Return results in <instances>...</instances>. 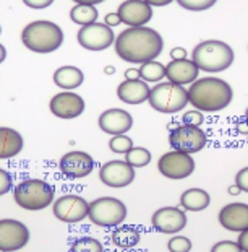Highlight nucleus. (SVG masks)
Listing matches in <instances>:
<instances>
[{"mask_svg": "<svg viewBox=\"0 0 248 252\" xmlns=\"http://www.w3.org/2000/svg\"><path fill=\"white\" fill-rule=\"evenodd\" d=\"M235 184L240 187L242 192H247L248 194V168L240 169L235 176Z\"/></svg>", "mask_w": 248, "mask_h": 252, "instance_id": "36", "label": "nucleus"}, {"mask_svg": "<svg viewBox=\"0 0 248 252\" xmlns=\"http://www.w3.org/2000/svg\"><path fill=\"white\" fill-rule=\"evenodd\" d=\"M21 42L26 49L37 52V54H49V52L60 49L63 44V31L57 23L37 20L23 28Z\"/></svg>", "mask_w": 248, "mask_h": 252, "instance_id": "3", "label": "nucleus"}, {"mask_svg": "<svg viewBox=\"0 0 248 252\" xmlns=\"http://www.w3.org/2000/svg\"><path fill=\"white\" fill-rule=\"evenodd\" d=\"M245 119L248 121V108H247V111H245Z\"/></svg>", "mask_w": 248, "mask_h": 252, "instance_id": "49", "label": "nucleus"}, {"mask_svg": "<svg viewBox=\"0 0 248 252\" xmlns=\"http://www.w3.org/2000/svg\"><path fill=\"white\" fill-rule=\"evenodd\" d=\"M88 218L102 228H115L127 218V207L115 197H99L89 203Z\"/></svg>", "mask_w": 248, "mask_h": 252, "instance_id": "7", "label": "nucleus"}, {"mask_svg": "<svg viewBox=\"0 0 248 252\" xmlns=\"http://www.w3.org/2000/svg\"><path fill=\"white\" fill-rule=\"evenodd\" d=\"M83 82H84V75L78 67L63 65L54 72V83L65 91H72L75 88L82 87Z\"/></svg>", "mask_w": 248, "mask_h": 252, "instance_id": "23", "label": "nucleus"}, {"mask_svg": "<svg viewBox=\"0 0 248 252\" xmlns=\"http://www.w3.org/2000/svg\"><path fill=\"white\" fill-rule=\"evenodd\" d=\"M51 112L60 119H75L84 112V99L73 91H62L52 96L49 103Z\"/></svg>", "mask_w": 248, "mask_h": 252, "instance_id": "16", "label": "nucleus"}, {"mask_svg": "<svg viewBox=\"0 0 248 252\" xmlns=\"http://www.w3.org/2000/svg\"><path fill=\"white\" fill-rule=\"evenodd\" d=\"M148 101L151 108L163 114H177L185 109L187 104H190L188 90L170 82L158 83L154 88H151Z\"/></svg>", "mask_w": 248, "mask_h": 252, "instance_id": "6", "label": "nucleus"}, {"mask_svg": "<svg viewBox=\"0 0 248 252\" xmlns=\"http://www.w3.org/2000/svg\"><path fill=\"white\" fill-rule=\"evenodd\" d=\"M99 179L102 184L114 189H122L135 181V168L122 159H112L101 166Z\"/></svg>", "mask_w": 248, "mask_h": 252, "instance_id": "13", "label": "nucleus"}, {"mask_svg": "<svg viewBox=\"0 0 248 252\" xmlns=\"http://www.w3.org/2000/svg\"><path fill=\"white\" fill-rule=\"evenodd\" d=\"M148 5H151V7H165V5L172 3L174 0H144Z\"/></svg>", "mask_w": 248, "mask_h": 252, "instance_id": "41", "label": "nucleus"}, {"mask_svg": "<svg viewBox=\"0 0 248 252\" xmlns=\"http://www.w3.org/2000/svg\"><path fill=\"white\" fill-rule=\"evenodd\" d=\"M70 252H104L101 241L96 238H89V236H83V238L75 239L72 246H70Z\"/></svg>", "mask_w": 248, "mask_h": 252, "instance_id": "29", "label": "nucleus"}, {"mask_svg": "<svg viewBox=\"0 0 248 252\" xmlns=\"http://www.w3.org/2000/svg\"><path fill=\"white\" fill-rule=\"evenodd\" d=\"M159 173L167 179L180 181L187 179L188 176L193 174L195 171V159L192 158L190 153L183 152H169L164 153L158 161Z\"/></svg>", "mask_w": 248, "mask_h": 252, "instance_id": "9", "label": "nucleus"}, {"mask_svg": "<svg viewBox=\"0 0 248 252\" xmlns=\"http://www.w3.org/2000/svg\"><path fill=\"white\" fill-rule=\"evenodd\" d=\"M234 99L230 85L218 77L198 78L188 88V101L201 112H218L225 109Z\"/></svg>", "mask_w": 248, "mask_h": 252, "instance_id": "2", "label": "nucleus"}, {"mask_svg": "<svg viewBox=\"0 0 248 252\" xmlns=\"http://www.w3.org/2000/svg\"><path fill=\"white\" fill-rule=\"evenodd\" d=\"M211 252H244L239 243L235 241H220V243L214 244Z\"/></svg>", "mask_w": 248, "mask_h": 252, "instance_id": "34", "label": "nucleus"}, {"mask_svg": "<svg viewBox=\"0 0 248 252\" xmlns=\"http://www.w3.org/2000/svg\"><path fill=\"white\" fill-rule=\"evenodd\" d=\"M54 187L42 179H25L15 186L13 198L21 208L29 212L44 210L54 202Z\"/></svg>", "mask_w": 248, "mask_h": 252, "instance_id": "5", "label": "nucleus"}, {"mask_svg": "<svg viewBox=\"0 0 248 252\" xmlns=\"http://www.w3.org/2000/svg\"><path fill=\"white\" fill-rule=\"evenodd\" d=\"M192 61L196 63L199 70L208 73H219L224 72L234 63L235 54L234 49L222 41L209 39L203 41L193 49Z\"/></svg>", "mask_w": 248, "mask_h": 252, "instance_id": "4", "label": "nucleus"}, {"mask_svg": "<svg viewBox=\"0 0 248 252\" xmlns=\"http://www.w3.org/2000/svg\"><path fill=\"white\" fill-rule=\"evenodd\" d=\"M170 57L172 61H180V59H187V51L183 47H174L170 51Z\"/></svg>", "mask_w": 248, "mask_h": 252, "instance_id": "39", "label": "nucleus"}, {"mask_svg": "<svg viewBox=\"0 0 248 252\" xmlns=\"http://www.w3.org/2000/svg\"><path fill=\"white\" fill-rule=\"evenodd\" d=\"M0 33H2V26H0Z\"/></svg>", "mask_w": 248, "mask_h": 252, "instance_id": "50", "label": "nucleus"}, {"mask_svg": "<svg viewBox=\"0 0 248 252\" xmlns=\"http://www.w3.org/2000/svg\"><path fill=\"white\" fill-rule=\"evenodd\" d=\"M192 241L185 238V236H174L169 243H167V249L170 252H190L192 251Z\"/></svg>", "mask_w": 248, "mask_h": 252, "instance_id": "32", "label": "nucleus"}, {"mask_svg": "<svg viewBox=\"0 0 248 252\" xmlns=\"http://www.w3.org/2000/svg\"><path fill=\"white\" fill-rule=\"evenodd\" d=\"M73 2L82 3V5H98V3L106 2V0H73Z\"/></svg>", "mask_w": 248, "mask_h": 252, "instance_id": "44", "label": "nucleus"}, {"mask_svg": "<svg viewBox=\"0 0 248 252\" xmlns=\"http://www.w3.org/2000/svg\"><path fill=\"white\" fill-rule=\"evenodd\" d=\"M80 46L88 51H104L115 42V34L106 23H91L82 26L78 31Z\"/></svg>", "mask_w": 248, "mask_h": 252, "instance_id": "11", "label": "nucleus"}, {"mask_svg": "<svg viewBox=\"0 0 248 252\" xmlns=\"http://www.w3.org/2000/svg\"><path fill=\"white\" fill-rule=\"evenodd\" d=\"M54 215L63 223H80L88 218L89 203L80 195H62L54 202Z\"/></svg>", "mask_w": 248, "mask_h": 252, "instance_id": "12", "label": "nucleus"}, {"mask_svg": "<svg viewBox=\"0 0 248 252\" xmlns=\"http://www.w3.org/2000/svg\"><path fill=\"white\" fill-rule=\"evenodd\" d=\"M104 23L107 25V26H110V28H114V26H117V25H120L122 23V20H120V17H118V13L115 12V13H107L106 15V18H104Z\"/></svg>", "mask_w": 248, "mask_h": 252, "instance_id": "38", "label": "nucleus"}, {"mask_svg": "<svg viewBox=\"0 0 248 252\" xmlns=\"http://www.w3.org/2000/svg\"><path fill=\"white\" fill-rule=\"evenodd\" d=\"M187 213L179 207H163L151 217L153 228L164 234H177L187 226Z\"/></svg>", "mask_w": 248, "mask_h": 252, "instance_id": "14", "label": "nucleus"}, {"mask_svg": "<svg viewBox=\"0 0 248 252\" xmlns=\"http://www.w3.org/2000/svg\"><path fill=\"white\" fill-rule=\"evenodd\" d=\"M13 189V179L10 176L8 171H5L0 168V195L8 194L10 190Z\"/></svg>", "mask_w": 248, "mask_h": 252, "instance_id": "35", "label": "nucleus"}, {"mask_svg": "<svg viewBox=\"0 0 248 252\" xmlns=\"http://www.w3.org/2000/svg\"><path fill=\"white\" fill-rule=\"evenodd\" d=\"M247 138H248V135H247Z\"/></svg>", "mask_w": 248, "mask_h": 252, "instance_id": "51", "label": "nucleus"}, {"mask_svg": "<svg viewBox=\"0 0 248 252\" xmlns=\"http://www.w3.org/2000/svg\"><path fill=\"white\" fill-rule=\"evenodd\" d=\"M203 122H204V116L201 114V111H198V109L187 111L185 114H183V117H182V124H187V126L199 127Z\"/></svg>", "mask_w": 248, "mask_h": 252, "instance_id": "33", "label": "nucleus"}, {"mask_svg": "<svg viewBox=\"0 0 248 252\" xmlns=\"http://www.w3.org/2000/svg\"><path fill=\"white\" fill-rule=\"evenodd\" d=\"M117 56L128 63H144L156 61L164 49V41L158 31L148 26L127 28L115 37Z\"/></svg>", "mask_w": 248, "mask_h": 252, "instance_id": "1", "label": "nucleus"}, {"mask_svg": "<svg viewBox=\"0 0 248 252\" xmlns=\"http://www.w3.org/2000/svg\"><path fill=\"white\" fill-rule=\"evenodd\" d=\"M151 152L144 147H133L125 155V161L133 168H144L151 163Z\"/></svg>", "mask_w": 248, "mask_h": 252, "instance_id": "28", "label": "nucleus"}, {"mask_svg": "<svg viewBox=\"0 0 248 252\" xmlns=\"http://www.w3.org/2000/svg\"><path fill=\"white\" fill-rule=\"evenodd\" d=\"M60 173L67 179H83L94 169V159L86 152H68L58 163Z\"/></svg>", "mask_w": 248, "mask_h": 252, "instance_id": "15", "label": "nucleus"}, {"mask_svg": "<svg viewBox=\"0 0 248 252\" xmlns=\"http://www.w3.org/2000/svg\"><path fill=\"white\" fill-rule=\"evenodd\" d=\"M139 78V70L138 68H128L125 72V80H138Z\"/></svg>", "mask_w": 248, "mask_h": 252, "instance_id": "42", "label": "nucleus"}, {"mask_svg": "<svg viewBox=\"0 0 248 252\" xmlns=\"http://www.w3.org/2000/svg\"><path fill=\"white\" fill-rule=\"evenodd\" d=\"M182 8L190 10V12H204L209 10L218 0H177Z\"/></svg>", "mask_w": 248, "mask_h": 252, "instance_id": "31", "label": "nucleus"}, {"mask_svg": "<svg viewBox=\"0 0 248 252\" xmlns=\"http://www.w3.org/2000/svg\"><path fill=\"white\" fill-rule=\"evenodd\" d=\"M115 72V68L114 67H106V73H109V75H112Z\"/></svg>", "mask_w": 248, "mask_h": 252, "instance_id": "48", "label": "nucleus"}, {"mask_svg": "<svg viewBox=\"0 0 248 252\" xmlns=\"http://www.w3.org/2000/svg\"><path fill=\"white\" fill-rule=\"evenodd\" d=\"M110 239L117 248L132 249V248H135V246L139 244L141 234H139V229L132 226V224H123V226L118 224V226H115L114 231H112Z\"/></svg>", "mask_w": 248, "mask_h": 252, "instance_id": "25", "label": "nucleus"}, {"mask_svg": "<svg viewBox=\"0 0 248 252\" xmlns=\"http://www.w3.org/2000/svg\"><path fill=\"white\" fill-rule=\"evenodd\" d=\"M5 59H7V49H5L2 44H0V63H2Z\"/></svg>", "mask_w": 248, "mask_h": 252, "instance_id": "46", "label": "nucleus"}, {"mask_svg": "<svg viewBox=\"0 0 248 252\" xmlns=\"http://www.w3.org/2000/svg\"><path fill=\"white\" fill-rule=\"evenodd\" d=\"M149 93H151V88L141 78L125 80V82H122L117 88L118 99L127 104H141L144 101H148Z\"/></svg>", "mask_w": 248, "mask_h": 252, "instance_id": "21", "label": "nucleus"}, {"mask_svg": "<svg viewBox=\"0 0 248 252\" xmlns=\"http://www.w3.org/2000/svg\"><path fill=\"white\" fill-rule=\"evenodd\" d=\"M29 243V229L13 218L0 220V252H17Z\"/></svg>", "mask_w": 248, "mask_h": 252, "instance_id": "10", "label": "nucleus"}, {"mask_svg": "<svg viewBox=\"0 0 248 252\" xmlns=\"http://www.w3.org/2000/svg\"><path fill=\"white\" fill-rule=\"evenodd\" d=\"M98 17H99V13L94 5L77 3L72 10H70V18H72L73 23H77L80 26L96 23V21H98Z\"/></svg>", "mask_w": 248, "mask_h": 252, "instance_id": "26", "label": "nucleus"}, {"mask_svg": "<svg viewBox=\"0 0 248 252\" xmlns=\"http://www.w3.org/2000/svg\"><path fill=\"white\" fill-rule=\"evenodd\" d=\"M199 68L196 63L188 59H180V61H172L165 65V77L170 83L175 85H192L198 80Z\"/></svg>", "mask_w": 248, "mask_h": 252, "instance_id": "20", "label": "nucleus"}, {"mask_svg": "<svg viewBox=\"0 0 248 252\" xmlns=\"http://www.w3.org/2000/svg\"><path fill=\"white\" fill-rule=\"evenodd\" d=\"M220 226L232 233H242L248 229V205L247 203L237 202L227 203L219 212Z\"/></svg>", "mask_w": 248, "mask_h": 252, "instance_id": "19", "label": "nucleus"}, {"mask_svg": "<svg viewBox=\"0 0 248 252\" xmlns=\"http://www.w3.org/2000/svg\"><path fill=\"white\" fill-rule=\"evenodd\" d=\"M239 246L242 248V251L244 252H248V229H245V231H242L240 236H239Z\"/></svg>", "mask_w": 248, "mask_h": 252, "instance_id": "40", "label": "nucleus"}, {"mask_svg": "<svg viewBox=\"0 0 248 252\" xmlns=\"http://www.w3.org/2000/svg\"><path fill=\"white\" fill-rule=\"evenodd\" d=\"M209 203H211L209 194L206 190L198 189V187L188 189L180 195V205L183 210H188V212H201L204 208L209 207Z\"/></svg>", "mask_w": 248, "mask_h": 252, "instance_id": "24", "label": "nucleus"}, {"mask_svg": "<svg viewBox=\"0 0 248 252\" xmlns=\"http://www.w3.org/2000/svg\"><path fill=\"white\" fill-rule=\"evenodd\" d=\"M25 140L18 130L12 127H0V159L15 158L21 153Z\"/></svg>", "mask_w": 248, "mask_h": 252, "instance_id": "22", "label": "nucleus"}, {"mask_svg": "<svg viewBox=\"0 0 248 252\" xmlns=\"http://www.w3.org/2000/svg\"><path fill=\"white\" fill-rule=\"evenodd\" d=\"M237 130L240 133H244V135H248V121L244 119L242 122H239V126H237Z\"/></svg>", "mask_w": 248, "mask_h": 252, "instance_id": "43", "label": "nucleus"}, {"mask_svg": "<svg viewBox=\"0 0 248 252\" xmlns=\"http://www.w3.org/2000/svg\"><path fill=\"white\" fill-rule=\"evenodd\" d=\"M177 127H179V124H177V122H172V124H169V126H167V128H169V132L175 130Z\"/></svg>", "mask_w": 248, "mask_h": 252, "instance_id": "47", "label": "nucleus"}, {"mask_svg": "<svg viewBox=\"0 0 248 252\" xmlns=\"http://www.w3.org/2000/svg\"><path fill=\"white\" fill-rule=\"evenodd\" d=\"M139 78L144 82H161L165 77V65H163L161 62L149 61L139 65Z\"/></svg>", "mask_w": 248, "mask_h": 252, "instance_id": "27", "label": "nucleus"}, {"mask_svg": "<svg viewBox=\"0 0 248 252\" xmlns=\"http://www.w3.org/2000/svg\"><path fill=\"white\" fill-rule=\"evenodd\" d=\"M169 143L175 152L198 153L206 147L208 137L199 127L180 124L175 130L169 133Z\"/></svg>", "mask_w": 248, "mask_h": 252, "instance_id": "8", "label": "nucleus"}, {"mask_svg": "<svg viewBox=\"0 0 248 252\" xmlns=\"http://www.w3.org/2000/svg\"><path fill=\"white\" fill-rule=\"evenodd\" d=\"M227 192H229L230 195H239L240 192H242V189H240V187L237 186V184H234V186H230V187H229Z\"/></svg>", "mask_w": 248, "mask_h": 252, "instance_id": "45", "label": "nucleus"}, {"mask_svg": "<svg viewBox=\"0 0 248 252\" xmlns=\"http://www.w3.org/2000/svg\"><path fill=\"white\" fill-rule=\"evenodd\" d=\"M98 124L102 132L109 133L112 137L122 135V133H127L133 127V117L125 109L112 108L102 112L99 116Z\"/></svg>", "mask_w": 248, "mask_h": 252, "instance_id": "18", "label": "nucleus"}, {"mask_svg": "<svg viewBox=\"0 0 248 252\" xmlns=\"http://www.w3.org/2000/svg\"><path fill=\"white\" fill-rule=\"evenodd\" d=\"M23 3L26 5V7H29V8L42 10V8L51 7V5L54 3V0H23Z\"/></svg>", "mask_w": 248, "mask_h": 252, "instance_id": "37", "label": "nucleus"}, {"mask_svg": "<svg viewBox=\"0 0 248 252\" xmlns=\"http://www.w3.org/2000/svg\"><path fill=\"white\" fill-rule=\"evenodd\" d=\"M109 148L112 150V153L127 155L133 148V140L130 137H127L125 133H122V135H114L109 140Z\"/></svg>", "mask_w": 248, "mask_h": 252, "instance_id": "30", "label": "nucleus"}, {"mask_svg": "<svg viewBox=\"0 0 248 252\" xmlns=\"http://www.w3.org/2000/svg\"><path fill=\"white\" fill-rule=\"evenodd\" d=\"M117 13L122 23L128 25L130 28H138L149 23V20L153 18V7L144 0H125L118 5Z\"/></svg>", "mask_w": 248, "mask_h": 252, "instance_id": "17", "label": "nucleus"}]
</instances>
